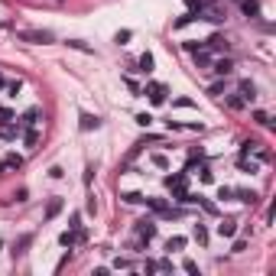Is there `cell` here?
I'll return each instance as SVG.
<instances>
[{
    "label": "cell",
    "instance_id": "cell-13",
    "mask_svg": "<svg viewBox=\"0 0 276 276\" xmlns=\"http://www.w3.org/2000/svg\"><path fill=\"white\" fill-rule=\"evenodd\" d=\"M218 234L221 237H234L237 234V221L234 218H221L218 221Z\"/></svg>",
    "mask_w": 276,
    "mask_h": 276
},
{
    "label": "cell",
    "instance_id": "cell-12",
    "mask_svg": "<svg viewBox=\"0 0 276 276\" xmlns=\"http://www.w3.org/2000/svg\"><path fill=\"white\" fill-rule=\"evenodd\" d=\"M198 20H208V23H224V10H218V7H211V3H208V7L198 13Z\"/></svg>",
    "mask_w": 276,
    "mask_h": 276
},
{
    "label": "cell",
    "instance_id": "cell-11",
    "mask_svg": "<svg viewBox=\"0 0 276 276\" xmlns=\"http://www.w3.org/2000/svg\"><path fill=\"white\" fill-rule=\"evenodd\" d=\"M237 94L244 97V104H254L257 101V85L254 82H241L237 85Z\"/></svg>",
    "mask_w": 276,
    "mask_h": 276
},
{
    "label": "cell",
    "instance_id": "cell-46",
    "mask_svg": "<svg viewBox=\"0 0 276 276\" xmlns=\"http://www.w3.org/2000/svg\"><path fill=\"white\" fill-rule=\"evenodd\" d=\"M3 120H13V110L10 107H0V124H3Z\"/></svg>",
    "mask_w": 276,
    "mask_h": 276
},
{
    "label": "cell",
    "instance_id": "cell-14",
    "mask_svg": "<svg viewBox=\"0 0 276 276\" xmlns=\"http://www.w3.org/2000/svg\"><path fill=\"white\" fill-rule=\"evenodd\" d=\"M39 140H42L39 127H26V130H23V143H26L29 150H36V146H39Z\"/></svg>",
    "mask_w": 276,
    "mask_h": 276
},
{
    "label": "cell",
    "instance_id": "cell-7",
    "mask_svg": "<svg viewBox=\"0 0 276 276\" xmlns=\"http://www.w3.org/2000/svg\"><path fill=\"white\" fill-rule=\"evenodd\" d=\"M156 221H153V218H140L137 221V237H140V241H146V244H150L153 241V237H156Z\"/></svg>",
    "mask_w": 276,
    "mask_h": 276
},
{
    "label": "cell",
    "instance_id": "cell-22",
    "mask_svg": "<svg viewBox=\"0 0 276 276\" xmlns=\"http://www.w3.org/2000/svg\"><path fill=\"white\" fill-rule=\"evenodd\" d=\"M29 244H33V234H23L20 241L13 244V257H23V254H26V247H29Z\"/></svg>",
    "mask_w": 276,
    "mask_h": 276
},
{
    "label": "cell",
    "instance_id": "cell-47",
    "mask_svg": "<svg viewBox=\"0 0 276 276\" xmlns=\"http://www.w3.org/2000/svg\"><path fill=\"white\" fill-rule=\"evenodd\" d=\"M13 198H16V201H26V198H29V192H26V188H16Z\"/></svg>",
    "mask_w": 276,
    "mask_h": 276
},
{
    "label": "cell",
    "instance_id": "cell-28",
    "mask_svg": "<svg viewBox=\"0 0 276 276\" xmlns=\"http://www.w3.org/2000/svg\"><path fill=\"white\" fill-rule=\"evenodd\" d=\"M20 88H23L20 78H16V82H3V91H7V97H16V94H20Z\"/></svg>",
    "mask_w": 276,
    "mask_h": 276
},
{
    "label": "cell",
    "instance_id": "cell-19",
    "mask_svg": "<svg viewBox=\"0 0 276 276\" xmlns=\"http://www.w3.org/2000/svg\"><path fill=\"white\" fill-rule=\"evenodd\" d=\"M205 46L211 49V52H221V49H228V39H224V36H221V33H214L211 39H205Z\"/></svg>",
    "mask_w": 276,
    "mask_h": 276
},
{
    "label": "cell",
    "instance_id": "cell-6",
    "mask_svg": "<svg viewBox=\"0 0 276 276\" xmlns=\"http://www.w3.org/2000/svg\"><path fill=\"white\" fill-rule=\"evenodd\" d=\"M16 39H23V42H52V33H46V29H20L16 33Z\"/></svg>",
    "mask_w": 276,
    "mask_h": 276
},
{
    "label": "cell",
    "instance_id": "cell-4",
    "mask_svg": "<svg viewBox=\"0 0 276 276\" xmlns=\"http://www.w3.org/2000/svg\"><path fill=\"white\" fill-rule=\"evenodd\" d=\"M254 153L260 163H270V150H263V143H257V140H244L241 143V156H250Z\"/></svg>",
    "mask_w": 276,
    "mask_h": 276
},
{
    "label": "cell",
    "instance_id": "cell-31",
    "mask_svg": "<svg viewBox=\"0 0 276 276\" xmlns=\"http://www.w3.org/2000/svg\"><path fill=\"white\" fill-rule=\"evenodd\" d=\"M192 20H198V16H195V13H182L179 20L173 23V29H185V26H188V23H192Z\"/></svg>",
    "mask_w": 276,
    "mask_h": 276
},
{
    "label": "cell",
    "instance_id": "cell-16",
    "mask_svg": "<svg viewBox=\"0 0 276 276\" xmlns=\"http://www.w3.org/2000/svg\"><path fill=\"white\" fill-rule=\"evenodd\" d=\"M20 166H23V156L10 153V156H3V163H0V173H13V169H20Z\"/></svg>",
    "mask_w": 276,
    "mask_h": 276
},
{
    "label": "cell",
    "instance_id": "cell-39",
    "mask_svg": "<svg viewBox=\"0 0 276 276\" xmlns=\"http://www.w3.org/2000/svg\"><path fill=\"white\" fill-rule=\"evenodd\" d=\"M173 107H195V101H192V97H176Z\"/></svg>",
    "mask_w": 276,
    "mask_h": 276
},
{
    "label": "cell",
    "instance_id": "cell-33",
    "mask_svg": "<svg viewBox=\"0 0 276 276\" xmlns=\"http://www.w3.org/2000/svg\"><path fill=\"white\" fill-rule=\"evenodd\" d=\"M150 163L156 166V169H169V159H166L163 153H153V156H150Z\"/></svg>",
    "mask_w": 276,
    "mask_h": 276
},
{
    "label": "cell",
    "instance_id": "cell-30",
    "mask_svg": "<svg viewBox=\"0 0 276 276\" xmlns=\"http://www.w3.org/2000/svg\"><path fill=\"white\" fill-rule=\"evenodd\" d=\"M185 247V237H169V241H166V250H169V254H176V250H182Z\"/></svg>",
    "mask_w": 276,
    "mask_h": 276
},
{
    "label": "cell",
    "instance_id": "cell-34",
    "mask_svg": "<svg viewBox=\"0 0 276 276\" xmlns=\"http://www.w3.org/2000/svg\"><path fill=\"white\" fill-rule=\"evenodd\" d=\"M198 179H201V182H214V173L208 169V163H201V166H198Z\"/></svg>",
    "mask_w": 276,
    "mask_h": 276
},
{
    "label": "cell",
    "instance_id": "cell-18",
    "mask_svg": "<svg viewBox=\"0 0 276 276\" xmlns=\"http://www.w3.org/2000/svg\"><path fill=\"white\" fill-rule=\"evenodd\" d=\"M234 195H237V198L244 201V205H257V201H260V195H257L254 188H241V192L234 188Z\"/></svg>",
    "mask_w": 276,
    "mask_h": 276
},
{
    "label": "cell",
    "instance_id": "cell-29",
    "mask_svg": "<svg viewBox=\"0 0 276 276\" xmlns=\"http://www.w3.org/2000/svg\"><path fill=\"white\" fill-rule=\"evenodd\" d=\"M224 104H228L231 110H244V97L241 94H228V97H224Z\"/></svg>",
    "mask_w": 276,
    "mask_h": 276
},
{
    "label": "cell",
    "instance_id": "cell-2",
    "mask_svg": "<svg viewBox=\"0 0 276 276\" xmlns=\"http://www.w3.org/2000/svg\"><path fill=\"white\" fill-rule=\"evenodd\" d=\"M208 72H211V75H218V78H228L231 72H234V59H228V55H218V59H211Z\"/></svg>",
    "mask_w": 276,
    "mask_h": 276
},
{
    "label": "cell",
    "instance_id": "cell-40",
    "mask_svg": "<svg viewBox=\"0 0 276 276\" xmlns=\"http://www.w3.org/2000/svg\"><path fill=\"white\" fill-rule=\"evenodd\" d=\"M244 169V173H257V163H247V156H241V163H237Z\"/></svg>",
    "mask_w": 276,
    "mask_h": 276
},
{
    "label": "cell",
    "instance_id": "cell-32",
    "mask_svg": "<svg viewBox=\"0 0 276 276\" xmlns=\"http://www.w3.org/2000/svg\"><path fill=\"white\" fill-rule=\"evenodd\" d=\"M254 120H257L260 127H273V120H270V114H267V110H254Z\"/></svg>",
    "mask_w": 276,
    "mask_h": 276
},
{
    "label": "cell",
    "instance_id": "cell-23",
    "mask_svg": "<svg viewBox=\"0 0 276 276\" xmlns=\"http://www.w3.org/2000/svg\"><path fill=\"white\" fill-rule=\"evenodd\" d=\"M59 211H62V198H49V205H46V221H52Z\"/></svg>",
    "mask_w": 276,
    "mask_h": 276
},
{
    "label": "cell",
    "instance_id": "cell-15",
    "mask_svg": "<svg viewBox=\"0 0 276 276\" xmlns=\"http://www.w3.org/2000/svg\"><path fill=\"white\" fill-rule=\"evenodd\" d=\"M20 120H23V127H39V120H42V107H29Z\"/></svg>",
    "mask_w": 276,
    "mask_h": 276
},
{
    "label": "cell",
    "instance_id": "cell-5",
    "mask_svg": "<svg viewBox=\"0 0 276 276\" xmlns=\"http://www.w3.org/2000/svg\"><path fill=\"white\" fill-rule=\"evenodd\" d=\"M140 94H150L153 104H166V94H169V88H166L163 82H150L143 91H140Z\"/></svg>",
    "mask_w": 276,
    "mask_h": 276
},
{
    "label": "cell",
    "instance_id": "cell-38",
    "mask_svg": "<svg viewBox=\"0 0 276 276\" xmlns=\"http://www.w3.org/2000/svg\"><path fill=\"white\" fill-rule=\"evenodd\" d=\"M208 94H211V97H221V94H224V82H214L211 88H208Z\"/></svg>",
    "mask_w": 276,
    "mask_h": 276
},
{
    "label": "cell",
    "instance_id": "cell-37",
    "mask_svg": "<svg viewBox=\"0 0 276 276\" xmlns=\"http://www.w3.org/2000/svg\"><path fill=\"white\" fill-rule=\"evenodd\" d=\"M201 46H205V42H198V39H185V42H182L185 52H195V49H201Z\"/></svg>",
    "mask_w": 276,
    "mask_h": 276
},
{
    "label": "cell",
    "instance_id": "cell-35",
    "mask_svg": "<svg viewBox=\"0 0 276 276\" xmlns=\"http://www.w3.org/2000/svg\"><path fill=\"white\" fill-rule=\"evenodd\" d=\"M130 36H133L130 29H120V33L114 36V42H117V46H127V42H130Z\"/></svg>",
    "mask_w": 276,
    "mask_h": 276
},
{
    "label": "cell",
    "instance_id": "cell-20",
    "mask_svg": "<svg viewBox=\"0 0 276 276\" xmlns=\"http://www.w3.org/2000/svg\"><path fill=\"white\" fill-rule=\"evenodd\" d=\"M143 270H163V273H173V263H169V260H146Z\"/></svg>",
    "mask_w": 276,
    "mask_h": 276
},
{
    "label": "cell",
    "instance_id": "cell-36",
    "mask_svg": "<svg viewBox=\"0 0 276 276\" xmlns=\"http://www.w3.org/2000/svg\"><path fill=\"white\" fill-rule=\"evenodd\" d=\"M69 46H72V49H78V52H94V49H91L88 42H82V39H69Z\"/></svg>",
    "mask_w": 276,
    "mask_h": 276
},
{
    "label": "cell",
    "instance_id": "cell-10",
    "mask_svg": "<svg viewBox=\"0 0 276 276\" xmlns=\"http://www.w3.org/2000/svg\"><path fill=\"white\" fill-rule=\"evenodd\" d=\"M78 127H82L85 133H88V130H97V127H101V117H97V114H88V110H82V117H78Z\"/></svg>",
    "mask_w": 276,
    "mask_h": 276
},
{
    "label": "cell",
    "instance_id": "cell-41",
    "mask_svg": "<svg viewBox=\"0 0 276 276\" xmlns=\"http://www.w3.org/2000/svg\"><path fill=\"white\" fill-rule=\"evenodd\" d=\"M218 198H234V188H231V185H221L218 188Z\"/></svg>",
    "mask_w": 276,
    "mask_h": 276
},
{
    "label": "cell",
    "instance_id": "cell-42",
    "mask_svg": "<svg viewBox=\"0 0 276 276\" xmlns=\"http://www.w3.org/2000/svg\"><path fill=\"white\" fill-rule=\"evenodd\" d=\"M133 120H137L140 127H150V124H153V117H150V114H137V117H133Z\"/></svg>",
    "mask_w": 276,
    "mask_h": 276
},
{
    "label": "cell",
    "instance_id": "cell-25",
    "mask_svg": "<svg viewBox=\"0 0 276 276\" xmlns=\"http://www.w3.org/2000/svg\"><path fill=\"white\" fill-rule=\"evenodd\" d=\"M137 65H140V72H143V75H150V72H153V55L143 52V55L137 59Z\"/></svg>",
    "mask_w": 276,
    "mask_h": 276
},
{
    "label": "cell",
    "instance_id": "cell-17",
    "mask_svg": "<svg viewBox=\"0 0 276 276\" xmlns=\"http://www.w3.org/2000/svg\"><path fill=\"white\" fill-rule=\"evenodd\" d=\"M241 10L247 20H257L260 16V0H241Z\"/></svg>",
    "mask_w": 276,
    "mask_h": 276
},
{
    "label": "cell",
    "instance_id": "cell-8",
    "mask_svg": "<svg viewBox=\"0 0 276 276\" xmlns=\"http://www.w3.org/2000/svg\"><path fill=\"white\" fill-rule=\"evenodd\" d=\"M85 241H88V234H85L82 228H78V231H75V228H69L62 237H59V244H62V247H69V250L75 247V244H85Z\"/></svg>",
    "mask_w": 276,
    "mask_h": 276
},
{
    "label": "cell",
    "instance_id": "cell-43",
    "mask_svg": "<svg viewBox=\"0 0 276 276\" xmlns=\"http://www.w3.org/2000/svg\"><path fill=\"white\" fill-rule=\"evenodd\" d=\"M124 85H127V88H130V91H133V94H140V85H137V82H133V78H130V75H124Z\"/></svg>",
    "mask_w": 276,
    "mask_h": 276
},
{
    "label": "cell",
    "instance_id": "cell-3",
    "mask_svg": "<svg viewBox=\"0 0 276 276\" xmlns=\"http://www.w3.org/2000/svg\"><path fill=\"white\" fill-rule=\"evenodd\" d=\"M23 130H26V127H23L20 117L3 120V124H0V140H16V137H23Z\"/></svg>",
    "mask_w": 276,
    "mask_h": 276
},
{
    "label": "cell",
    "instance_id": "cell-44",
    "mask_svg": "<svg viewBox=\"0 0 276 276\" xmlns=\"http://www.w3.org/2000/svg\"><path fill=\"white\" fill-rule=\"evenodd\" d=\"M198 205H201V208H205V211H208V214H214V211H218V208H214V205H211V201H205V198H201V195H198Z\"/></svg>",
    "mask_w": 276,
    "mask_h": 276
},
{
    "label": "cell",
    "instance_id": "cell-26",
    "mask_svg": "<svg viewBox=\"0 0 276 276\" xmlns=\"http://www.w3.org/2000/svg\"><path fill=\"white\" fill-rule=\"evenodd\" d=\"M208 3H211V0H185V7H188V13H195V16H198L201 10L208 7Z\"/></svg>",
    "mask_w": 276,
    "mask_h": 276
},
{
    "label": "cell",
    "instance_id": "cell-21",
    "mask_svg": "<svg viewBox=\"0 0 276 276\" xmlns=\"http://www.w3.org/2000/svg\"><path fill=\"white\" fill-rule=\"evenodd\" d=\"M146 205H150V211H156V214L169 211V201H166V198H146Z\"/></svg>",
    "mask_w": 276,
    "mask_h": 276
},
{
    "label": "cell",
    "instance_id": "cell-1",
    "mask_svg": "<svg viewBox=\"0 0 276 276\" xmlns=\"http://www.w3.org/2000/svg\"><path fill=\"white\" fill-rule=\"evenodd\" d=\"M166 188L173 192L176 201H185V192H188V173H173V176H166Z\"/></svg>",
    "mask_w": 276,
    "mask_h": 276
},
{
    "label": "cell",
    "instance_id": "cell-24",
    "mask_svg": "<svg viewBox=\"0 0 276 276\" xmlns=\"http://www.w3.org/2000/svg\"><path fill=\"white\" fill-rule=\"evenodd\" d=\"M120 198H124L127 205H146V195L143 192H124Z\"/></svg>",
    "mask_w": 276,
    "mask_h": 276
},
{
    "label": "cell",
    "instance_id": "cell-48",
    "mask_svg": "<svg viewBox=\"0 0 276 276\" xmlns=\"http://www.w3.org/2000/svg\"><path fill=\"white\" fill-rule=\"evenodd\" d=\"M247 250V241H234V254H244Z\"/></svg>",
    "mask_w": 276,
    "mask_h": 276
},
{
    "label": "cell",
    "instance_id": "cell-9",
    "mask_svg": "<svg viewBox=\"0 0 276 276\" xmlns=\"http://www.w3.org/2000/svg\"><path fill=\"white\" fill-rule=\"evenodd\" d=\"M195 65H198V69L201 72H208V65H211V59H214V52H211V49H208V46H201V49H195Z\"/></svg>",
    "mask_w": 276,
    "mask_h": 276
},
{
    "label": "cell",
    "instance_id": "cell-45",
    "mask_svg": "<svg viewBox=\"0 0 276 276\" xmlns=\"http://www.w3.org/2000/svg\"><path fill=\"white\" fill-rule=\"evenodd\" d=\"M49 176H52V179H62L65 169H62V166H52V169H49Z\"/></svg>",
    "mask_w": 276,
    "mask_h": 276
},
{
    "label": "cell",
    "instance_id": "cell-27",
    "mask_svg": "<svg viewBox=\"0 0 276 276\" xmlns=\"http://www.w3.org/2000/svg\"><path fill=\"white\" fill-rule=\"evenodd\" d=\"M192 234H195V241H198L201 247L208 244V228H205V224H195V228H192Z\"/></svg>",
    "mask_w": 276,
    "mask_h": 276
}]
</instances>
